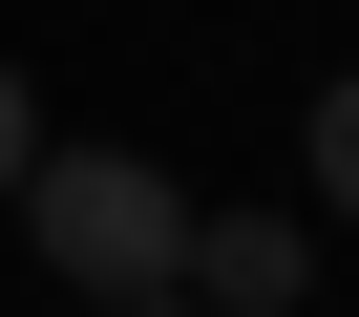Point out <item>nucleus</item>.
Wrapping results in <instances>:
<instances>
[{
    "mask_svg": "<svg viewBox=\"0 0 359 317\" xmlns=\"http://www.w3.org/2000/svg\"><path fill=\"white\" fill-rule=\"evenodd\" d=\"M0 212L43 233L64 296H169V275H191V191H169L148 148H22V191H0Z\"/></svg>",
    "mask_w": 359,
    "mask_h": 317,
    "instance_id": "f257e3e1",
    "label": "nucleus"
},
{
    "mask_svg": "<svg viewBox=\"0 0 359 317\" xmlns=\"http://www.w3.org/2000/svg\"><path fill=\"white\" fill-rule=\"evenodd\" d=\"M296 275H317L296 212H191V275H169V296H191V317H296Z\"/></svg>",
    "mask_w": 359,
    "mask_h": 317,
    "instance_id": "f03ea898",
    "label": "nucleus"
},
{
    "mask_svg": "<svg viewBox=\"0 0 359 317\" xmlns=\"http://www.w3.org/2000/svg\"><path fill=\"white\" fill-rule=\"evenodd\" d=\"M317 212L359 233V85H317Z\"/></svg>",
    "mask_w": 359,
    "mask_h": 317,
    "instance_id": "7ed1b4c3",
    "label": "nucleus"
},
{
    "mask_svg": "<svg viewBox=\"0 0 359 317\" xmlns=\"http://www.w3.org/2000/svg\"><path fill=\"white\" fill-rule=\"evenodd\" d=\"M22 148H43V85H22V64H0V191H22Z\"/></svg>",
    "mask_w": 359,
    "mask_h": 317,
    "instance_id": "20e7f679",
    "label": "nucleus"
},
{
    "mask_svg": "<svg viewBox=\"0 0 359 317\" xmlns=\"http://www.w3.org/2000/svg\"><path fill=\"white\" fill-rule=\"evenodd\" d=\"M106 317H191V296H106Z\"/></svg>",
    "mask_w": 359,
    "mask_h": 317,
    "instance_id": "39448f33",
    "label": "nucleus"
}]
</instances>
